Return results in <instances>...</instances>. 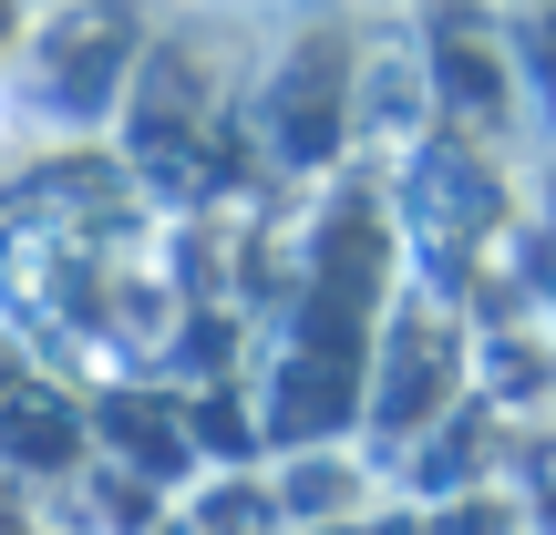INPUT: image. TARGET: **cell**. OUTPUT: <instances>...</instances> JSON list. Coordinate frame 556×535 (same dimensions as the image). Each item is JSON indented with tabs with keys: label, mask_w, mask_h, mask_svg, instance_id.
<instances>
[{
	"label": "cell",
	"mask_w": 556,
	"mask_h": 535,
	"mask_svg": "<svg viewBox=\"0 0 556 535\" xmlns=\"http://www.w3.org/2000/svg\"><path fill=\"white\" fill-rule=\"evenodd\" d=\"M11 21H21V11H11V0H0V41H11Z\"/></svg>",
	"instance_id": "6da1fadb"
}]
</instances>
